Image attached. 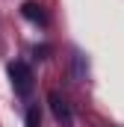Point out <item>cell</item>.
<instances>
[{
    "label": "cell",
    "instance_id": "cell-1",
    "mask_svg": "<svg viewBox=\"0 0 124 127\" xmlns=\"http://www.w3.org/2000/svg\"><path fill=\"white\" fill-rule=\"evenodd\" d=\"M9 80H12L18 95H30L32 92V71H30L27 62H12L9 65Z\"/></svg>",
    "mask_w": 124,
    "mask_h": 127
},
{
    "label": "cell",
    "instance_id": "cell-2",
    "mask_svg": "<svg viewBox=\"0 0 124 127\" xmlns=\"http://www.w3.org/2000/svg\"><path fill=\"white\" fill-rule=\"evenodd\" d=\"M47 100H50V109H53L56 121H62L65 127L74 121V118H71V109H68V103H65V97H62L59 92H50V95H47Z\"/></svg>",
    "mask_w": 124,
    "mask_h": 127
},
{
    "label": "cell",
    "instance_id": "cell-3",
    "mask_svg": "<svg viewBox=\"0 0 124 127\" xmlns=\"http://www.w3.org/2000/svg\"><path fill=\"white\" fill-rule=\"evenodd\" d=\"M21 15L27 18V21H32V24H47V15H44V9L38 6V3H24L21 6Z\"/></svg>",
    "mask_w": 124,
    "mask_h": 127
},
{
    "label": "cell",
    "instance_id": "cell-4",
    "mask_svg": "<svg viewBox=\"0 0 124 127\" xmlns=\"http://www.w3.org/2000/svg\"><path fill=\"white\" fill-rule=\"evenodd\" d=\"M27 127H41V112H38V103H32L27 109Z\"/></svg>",
    "mask_w": 124,
    "mask_h": 127
}]
</instances>
